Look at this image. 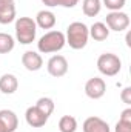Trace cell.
Listing matches in <instances>:
<instances>
[{
  "label": "cell",
  "mask_w": 131,
  "mask_h": 132,
  "mask_svg": "<svg viewBox=\"0 0 131 132\" xmlns=\"http://www.w3.org/2000/svg\"><path fill=\"white\" fill-rule=\"evenodd\" d=\"M88 38H90L88 26L82 22H72L66 28L65 40L69 45V48H72V49H77V51L83 49L88 43Z\"/></svg>",
  "instance_id": "6da1fadb"
},
{
  "label": "cell",
  "mask_w": 131,
  "mask_h": 132,
  "mask_svg": "<svg viewBox=\"0 0 131 132\" xmlns=\"http://www.w3.org/2000/svg\"><path fill=\"white\" fill-rule=\"evenodd\" d=\"M65 45H66L65 34L62 31H49V32L43 34L39 38L37 49L42 54H53V52L62 51Z\"/></svg>",
  "instance_id": "7a4b0ae2"
},
{
  "label": "cell",
  "mask_w": 131,
  "mask_h": 132,
  "mask_svg": "<svg viewBox=\"0 0 131 132\" xmlns=\"http://www.w3.org/2000/svg\"><path fill=\"white\" fill-rule=\"evenodd\" d=\"M37 25L31 17H19L16 20V38L22 45H30L35 40Z\"/></svg>",
  "instance_id": "3957f363"
},
{
  "label": "cell",
  "mask_w": 131,
  "mask_h": 132,
  "mask_svg": "<svg viewBox=\"0 0 131 132\" xmlns=\"http://www.w3.org/2000/svg\"><path fill=\"white\" fill-rule=\"evenodd\" d=\"M97 69L100 74H103L106 77H114V75H117L120 72L122 62L116 54L105 52L97 59Z\"/></svg>",
  "instance_id": "277c9868"
},
{
  "label": "cell",
  "mask_w": 131,
  "mask_h": 132,
  "mask_svg": "<svg viewBox=\"0 0 131 132\" xmlns=\"http://www.w3.org/2000/svg\"><path fill=\"white\" fill-rule=\"evenodd\" d=\"M106 26H108L110 31L122 32V31L128 29V26H130V17H128L127 12L111 11L110 14H106Z\"/></svg>",
  "instance_id": "5b68a950"
},
{
  "label": "cell",
  "mask_w": 131,
  "mask_h": 132,
  "mask_svg": "<svg viewBox=\"0 0 131 132\" xmlns=\"http://www.w3.org/2000/svg\"><path fill=\"white\" fill-rule=\"evenodd\" d=\"M105 92H106V83L103 81V78L93 77L85 83V94L88 98L99 100L105 95Z\"/></svg>",
  "instance_id": "8992f818"
},
{
  "label": "cell",
  "mask_w": 131,
  "mask_h": 132,
  "mask_svg": "<svg viewBox=\"0 0 131 132\" xmlns=\"http://www.w3.org/2000/svg\"><path fill=\"white\" fill-rule=\"evenodd\" d=\"M46 69H48L49 75H53L56 78L63 77L66 72H68V60H66L63 55H53L48 60Z\"/></svg>",
  "instance_id": "52a82bcc"
},
{
  "label": "cell",
  "mask_w": 131,
  "mask_h": 132,
  "mask_svg": "<svg viewBox=\"0 0 131 132\" xmlns=\"http://www.w3.org/2000/svg\"><path fill=\"white\" fill-rule=\"evenodd\" d=\"M19 126V118L16 112L9 109L0 111V132H14Z\"/></svg>",
  "instance_id": "ba28073f"
},
{
  "label": "cell",
  "mask_w": 131,
  "mask_h": 132,
  "mask_svg": "<svg viewBox=\"0 0 131 132\" xmlns=\"http://www.w3.org/2000/svg\"><path fill=\"white\" fill-rule=\"evenodd\" d=\"M25 120L31 128H42L46 125L48 117L37 108V106H30L25 112Z\"/></svg>",
  "instance_id": "9c48e42d"
},
{
  "label": "cell",
  "mask_w": 131,
  "mask_h": 132,
  "mask_svg": "<svg viewBox=\"0 0 131 132\" xmlns=\"http://www.w3.org/2000/svg\"><path fill=\"white\" fill-rule=\"evenodd\" d=\"M16 20V2L0 0V25H8Z\"/></svg>",
  "instance_id": "30bf717a"
},
{
  "label": "cell",
  "mask_w": 131,
  "mask_h": 132,
  "mask_svg": "<svg viewBox=\"0 0 131 132\" xmlns=\"http://www.w3.org/2000/svg\"><path fill=\"white\" fill-rule=\"evenodd\" d=\"M22 65L25 66V69H28L31 72H35L43 66V59L35 51H26L22 55Z\"/></svg>",
  "instance_id": "8fae6325"
},
{
  "label": "cell",
  "mask_w": 131,
  "mask_h": 132,
  "mask_svg": "<svg viewBox=\"0 0 131 132\" xmlns=\"http://www.w3.org/2000/svg\"><path fill=\"white\" fill-rule=\"evenodd\" d=\"M83 132H111L110 125L100 117H88L82 126Z\"/></svg>",
  "instance_id": "7c38bea8"
},
{
  "label": "cell",
  "mask_w": 131,
  "mask_h": 132,
  "mask_svg": "<svg viewBox=\"0 0 131 132\" xmlns=\"http://www.w3.org/2000/svg\"><path fill=\"white\" fill-rule=\"evenodd\" d=\"M35 25L39 26V28H42V29H53L54 26H56V15H54V12H51V11H48V9H42V11H39L37 12V15H35Z\"/></svg>",
  "instance_id": "4fadbf2b"
},
{
  "label": "cell",
  "mask_w": 131,
  "mask_h": 132,
  "mask_svg": "<svg viewBox=\"0 0 131 132\" xmlns=\"http://www.w3.org/2000/svg\"><path fill=\"white\" fill-rule=\"evenodd\" d=\"M17 88H19V80L14 74H3L0 77V91H2V94L11 95L17 91Z\"/></svg>",
  "instance_id": "5bb4252c"
},
{
  "label": "cell",
  "mask_w": 131,
  "mask_h": 132,
  "mask_svg": "<svg viewBox=\"0 0 131 132\" xmlns=\"http://www.w3.org/2000/svg\"><path fill=\"white\" fill-rule=\"evenodd\" d=\"M88 31H90V37H93L96 42H103V40H106L108 35H110L108 26H106L105 23H102V22L93 23L91 28H88Z\"/></svg>",
  "instance_id": "9a60e30c"
},
{
  "label": "cell",
  "mask_w": 131,
  "mask_h": 132,
  "mask_svg": "<svg viewBox=\"0 0 131 132\" xmlns=\"http://www.w3.org/2000/svg\"><path fill=\"white\" fill-rule=\"evenodd\" d=\"M102 9V2L100 0H83L82 3V11L86 17H96Z\"/></svg>",
  "instance_id": "2e32d148"
},
{
  "label": "cell",
  "mask_w": 131,
  "mask_h": 132,
  "mask_svg": "<svg viewBox=\"0 0 131 132\" xmlns=\"http://www.w3.org/2000/svg\"><path fill=\"white\" fill-rule=\"evenodd\" d=\"M59 131L60 132H76L77 131V120L72 115H63L59 120Z\"/></svg>",
  "instance_id": "e0dca14e"
},
{
  "label": "cell",
  "mask_w": 131,
  "mask_h": 132,
  "mask_svg": "<svg viewBox=\"0 0 131 132\" xmlns=\"http://www.w3.org/2000/svg\"><path fill=\"white\" fill-rule=\"evenodd\" d=\"M14 37L6 32H0V54H8L14 49Z\"/></svg>",
  "instance_id": "ac0fdd59"
},
{
  "label": "cell",
  "mask_w": 131,
  "mask_h": 132,
  "mask_svg": "<svg viewBox=\"0 0 131 132\" xmlns=\"http://www.w3.org/2000/svg\"><path fill=\"white\" fill-rule=\"evenodd\" d=\"M35 106L49 118V115L54 112V101L49 98V97H42V98L37 100V103H35Z\"/></svg>",
  "instance_id": "d6986e66"
},
{
  "label": "cell",
  "mask_w": 131,
  "mask_h": 132,
  "mask_svg": "<svg viewBox=\"0 0 131 132\" xmlns=\"http://www.w3.org/2000/svg\"><path fill=\"white\" fill-rule=\"evenodd\" d=\"M43 5L49 6V8H54V6H63V8H74L79 0H42Z\"/></svg>",
  "instance_id": "ffe728a7"
},
{
  "label": "cell",
  "mask_w": 131,
  "mask_h": 132,
  "mask_svg": "<svg viewBox=\"0 0 131 132\" xmlns=\"http://www.w3.org/2000/svg\"><path fill=\"white\" fill-rule=\"evenodd\" d=\"M127 0H103V5L110 9V11H120L125 6Z\"/></svg>",
  "instance_id": "44dd1931"
},
{
  "label": "cell",
  "mask_w": 131,
  "mask_h": 132,
  "mask_svg": "<svg viewBox=\"0 0 131 132\" xmlns=\"http://www.w3.org/2000/svg\"><path fill=\"white\" fill-rule=\"evenodd\" d=\"M120 100L125 103V104H131V88L127 86L122 92H120Z\"/></svg>",
  "instance_id": "7402d4cb"
},
{
  "label": "cell",
  "mask_w": 131,
  "mask_h": 132,
  "mask_svg": "<svg viewBox=\"0 0 131 132\" xmlns=\"http://www.w3.org/2000/svg\"><path fill=\"white\" fill-rule=\"evenodd\" d=\"M119 121L127 123V125H131V109H130V108H127V109L122 112V115H120Z\"/></svg>",
  "instance_id": "603a6c76"
},
{
  "label": "cell",
  "mask_w": 131,
  "mask_h": 132,
  "mask_svg": "<svg viewBox=\"0 0 131 132\" xmlns=\"http://www.w3.org/2000/svg\"><path fill=\"white\" fill-rule=\"evenodd\" d=\"M114 132H131V125L117 121V123H116V129H114Z\"/></svg>",
  "instance_id": "cb8c5ba5"
}]
</instances>
